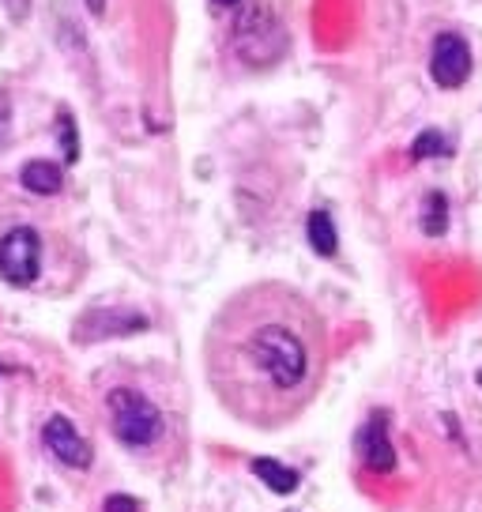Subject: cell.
<instances>
[{"label":"cell","instance_id":"7c38bea8","mask_svg":"<svg viewBox=\"0 0 482 512\" xmlns=\"http://www.w3.org/2000/svg\"><path fill=\"white\" fill-rule=\"evenodd\" d=\"M411 155H415V159H430V155H449V144H445V136H441V132H434V128H430V132H422V136L415 140Z\"/></svg>","mask_w":482,"mask_h":512},{"label":"cell","instance_id":"7a4b0ae2","mask_svg":"<svg viewBox=\"0 0 482 512\" xmlns=\"http://www.w3.org/2000/svg\"><path fill=\"white\" fill-rule=\"evenodd\" d=\"M106 407H110V426L117 441H125L129 448H151L166 433L162 411L136 388H113L106 396Z\"/></svg>","mask_w":482,"mask_h":512},{"label":"cell","instance_id":"52a82bcc","mask_svg":"<svg viewBox=\"0 0 482 512\" xmlns=\"http://www.w3.org/2000/svg\"><path fill=\"white\" fill-rule=\"evenodd\" d=\"M358 452H362V464L370 467V471H396V448L388 441V418L385 415H373L362 433H358Z\"/></svg>","mask_w":482,"mask_h":512},{"label":"cell","instance_id":"ba28073f","mask_svg":"<svg viewBox=\"0 0 482 512\" xmlns=\"http://www.w3.org/2000/svg\"><path fill=\"white\" fill-rule=\"evenodd\" d=\"M19 181H23V189L38 192V196H53V192H61V185H65V166L49 159H34L19 170Z\"/></svg>","mask_w":482,"mask_h":512},{"label":"cell","instance_id":"277c9868","mask_svg":"<svg viewBox=\"0 0 482 512\" xmlns=\"http://www.w3.org/2000/svg\"><path fill=\"white\" fill-rule=\"evenodd\" d=\"M430 76H434V83L445 87V91H456V87L471 76V46H467L456 31H445L434 38V49H430Z\"/></svg>","mask_w":482,"mask_h":512},{"label":"cell","instance_id":"e0dca14e","mask_svg":"<svg viewBox=\"0 0 482 512\" xmlns=\"http://www.w3.org/2000/svg\"><path fill=\"white\" fill-rule=\"evenodd\" d=\"M87 8H91L95 16H102V12H106V0H87Z\"/></svg>","mask_w":482,"mask_h":512},{"label":"cell","instance_id":"9a60e30c","mask_svg":"<svg viewBox=\"0 0 482 512\" xmlns=\"http://www.w3.org/2000/svg\"><path fill=\"white\" fill-rule=\"evenodd\" d=\"M8 136H12V102L0 91V147L8 144Z\"/></svg>","mask_w":482,"mask_h":512},{"label":"cell","instance_id":"3957f363","mask_svg":"<svg viewBox=\"0 0 482 512\" xmlns=\"http://www.w3.org/2000/svg\"><path fill=\"white\" fill-rule=\"evenodd\" d=\"M42 272V238L34 226H16L0 241V279L12 287H31Z\"/></svg>","mask_w":482,"mask_h":512},{"label":"cell","instance_id":"6da1fadb","mask_svg":"<svg viewBox=\"0 0 482 512\" xmlns=\"http://www.w3.org/2000/svg\"><path fill=\"white\" fill-rule=\"evenodd\" d=\"M324 354L321 313L298 290L260 283L219 309L208 332V377L238 418L279 426L317 396Z\"/></svg>","mask_w":482,"mask_h":512},{"label":"cell","instance_id":"5bb4252c","mask_svg":"<svg viewBox=\"0 0 482 512\" xmlns=\"http://www.w3.org/2000/svg\"><path fill=\"white\" fill-rule=\"evenodd\" d=\"M102 512H140V501L132 494H110L106 505H102Z\"/></svg>","mask_w":482,"mask_h":512},{"label":"cell","instance_id":"5b68a950","mask_svg":"<svg viewBox=\"0 0 482 512\" xmlns=\"http://www.w3.org/2000/svg\"><path fill=\"white\" fill-rule=\"evenodd\" d=\"M42 445H46V452L53 460H61L65 467H76V471H87L91 460H95L91 445L83 441L80 430L72 426V418H65V415H53L46 426H42Z\"/></svg>","mask_w":482,"mask_h":512},{"label":"cell","instance_id":"8fae6325","mask_svg":"<svg viewBox=\"0 0 482 512\" xmlns=\"http://www.w3.org/2000/svg\"><path fill=\"white\" fill-rule=\"evenodd\" d=\"M445 226H449V204H445L441 192H430L426 204H422V230L430 238H437V234H445Z\"/></svg>","mask_w":482,"mask_h":512},{"label":"cell","instance_id":"9c48e42d","mask_svg":"<svg viewBox=\"0 0 482 512\" xmlns=\"http://www.w3.org/2000/svg\"><path fill=\"white\" fill-rule=\"evenodd\" d=\"M306 234H309V245H313V253H317V256H336L339 253L336 223H332V215H328L324 208L309 211Z\"/></svg>","mask_w":482,"mask_h":512},{"label":"cell","instance_id":"4fadbf2b","mask_svg":"<svg viewBox=\"0 0 482 512\" xmlns=\"http://www.w3.org/2000/svg\"><path fill=\"white\" fill-rule=\"evenodd\" d=\"M57 132H65L68 159H76V125H72V113L68 110H61V117H57Z\"/></svg>","mask_w":482,"mask_h":512},{"label":"cell","instance_id":"8992f818","mask_svg":"<svg viewBox=\"0 0 482 512\" xmlns=\"http://www.w3.org/2000/svg\"><path fill=\"white\" fill-rule=\"evenodd\" d=\"M147 317L144 313H121V309H95L80 320L76 328V339L87 343V339H106V336H129V332H144Z\"/></svg>","mask_w":482,"mask_h":512},{"label":"cell","instance_id":"30bf717a","mask_svg":"<svg viewBox=\"0 0 482 512\" xmlns=\"http://www.w3.org/2000/svg\"><path fill=\"white\" fill-rule=\"evenodd\" d=\"M253 475H257L272 494H294L298 490V471L294 467H287V464H279V460H253Z\"/></svg>","mask_w":482,"mask_h":512},{"label":"cell","instance_id":"2e32d148","mask_svg":"<svg viewBox=\"0 0 482 512\" xmlns=\"http://www.w3.org/2000/svg\"><path fill=\"white\" fill-rule=\"evenodd\" d=\"M4 8H8V16H12V19H27V12H31V0H4Z\"/></svg>","mask_w":482,"mask_h":512},{"label":"cell","instance_id":"ac0fdd59","mask_svg":"<svg viewBox=\"0 0 482 512\" xmlns=\"http://www.w3.org/2000/svg\"><path fill=\"white\" fill-rule=\"evenodd\" d=\"M215 4H223V8H230V4H241V0H215Z\"/></svg>","mask_w":482,"mask_h":512}]
</instances>
